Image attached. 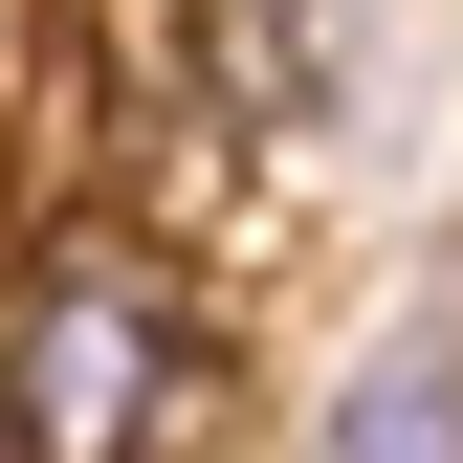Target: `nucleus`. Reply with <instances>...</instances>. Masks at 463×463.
<instances>
[{
	"instance_id": "3",
	"label": "nucleus",
	"mask_w": 463,
	"mask_h": 463,
	"mask_svg": "<svg viewBox=\"0 0 463 463\" xmlns=\"http://www.w3.org/2000/svg\"><path fill=\"white\" fill-rule=\"evenodd\" d=\"M243 23H265V44H354L375 0H243Z\"/></svg>"
},
{
	"instance_id": "1",
	"label": "nucleus",
	"mask_w": 463,
	"mask_h": 463,
	"mask_svg": "<svg viewBox=\"0 0 463 463\" xmlns=\"http://www.w3.org/2000/svg\"><path fill=\"white\" fill-rule=\"evenodd\" d=\"M0 397H23V463H177L221 397V331L155 243H67L0 331Z\"/></svg>"
},
{
	"instance_id": "4",
	"label": "nucleus",
	"mask_w": 463,
	"mask_h": 463,
	"mask_svg": "<svg viewBox=\"0 0 463 463\" xmlns=\"http://www.w3.org/2000/svg\"><path fill=\"white\" fill-rule=\"evenodd\" d=\"M0 463H23V397H0Z\"/></svg>"
},
{
	"instance_id": "2",
	"label": "nucleus",
	"mask_w": 463,
	"mask_h": 463,
	"mask_svg": "<svg viewBox=\"0 0 463 463\" xmlns=\"http://www.w3.org/2000/svg\"><path fill=\"white\" fill-rule=\"evenodd\" d=\"M309 463H463V309H420V331H375V354L331 375V420H309Z\"/></svg>"
}]
</instances>
